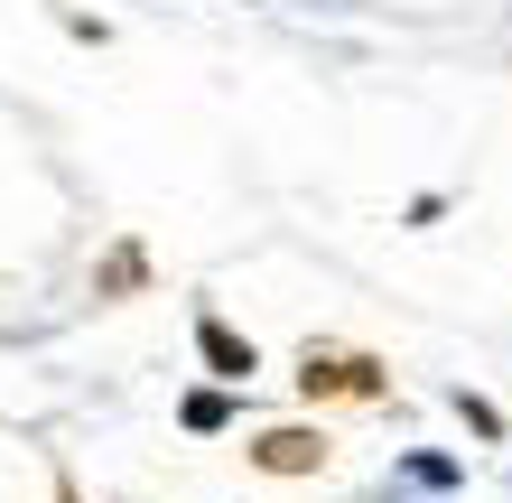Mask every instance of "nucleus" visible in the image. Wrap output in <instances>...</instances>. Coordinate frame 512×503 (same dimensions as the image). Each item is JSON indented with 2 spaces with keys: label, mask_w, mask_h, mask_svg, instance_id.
<instances>
[{
  "label": "nucleus",
  "mask_w": 512,
  "mask_h": 503,
  "mask_svg": "<svg viewBox=\"0 0 512 503\" xmlns=\"http://www.w3.org/2000/svg\"><path fill=\"white\" fill-rule=\"evenodd\" d=\"M447 410H457V420H466L475 438H503V410H494L485 392H466V382H457V392H447Z\"/></svg>",
  "instance_id": "obj_5"
},
{
  "label": "nucleus",
  "mask_w": 512,
  "mask_h": 503,
  "mask_svg": "<svg viewBox=\"0 0 512 503\" xmlns=\"http://www.w3.org/2000/svg\"><path fill=\"white\" fill-rule=\"evenodd\" d=\"M177 420H187L196 438H215V429H233V392H187V401H177Z\"/></svg>",
  "instance_id": "obj_4"
},
{
  "label": "nucleus",
  "mask_w": 512,
  "mask_h": 503,
  "mask_svg": "<svg viewBox=\"0 0 512 503\" xmlns=\"http://www.w3.org/2000/svg\"><path fill=\"white\" fill-rule=\"evenodd\" d=\"M196 354H205V373H215V382H224V392H243V382L261 373V354H252V336H233V327H224V317H215V308H205V317H196Z\"/></svg>",
  "instance_id": "obj_3"
},
{
  "label": "nucleus",
  "mask_w": 512,
  "mask_h": 503,
  "mask_svg": "<svg viewBox=\"0 0 512 503\" xmlns=\"http://www.w3.org/2000/svg\"><path fill=\"white\" fill-rule=\"evenodd\" d=\"M298 392H308V401H336V392L382 401L391 373H382V354H326V345H308V354H298Z\"/></svg>",
  "instance_id": "obj_1"
},
{
  "label": "nucleus",
  "mask_w": 512,
  "mask_h": 503,
  "mask_svg": "<svg viewBox=\"0 0 512 503\" xmlns=\"http://www.w3.org/2000/svg\"><path fill=\"white\" fill-rule=\"evenodd\" d=\"M243 457L261 466V476H326V429H308V420H270Z\"/></svg>",
  "instance_id": "obj_2"
}]
</instances>
